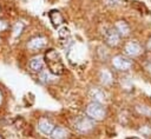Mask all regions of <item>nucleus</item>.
Here are the masks:
<instances>
[{"mask_svg": "<svg viewBox=\"0 0 151 139\" xmlns=\"http://www.w3.org/2000/svg\"><path fill=\"white\" fill-rule=\"evenodd\" d=\"M45 62L51 73H53L55 75H60L64 73V64H63L59 54L57 53V51H54L53 48H51L46 52Z\"/></svg>", "mask_w": 151, "mask_h": 139, "instance_id": "obj_1", "label": "nucleus"}, {"mask_svg": "<svg viewBox=\"0 0 151 139\" xmlns=\"http://www.w3.org/2000/svg\"><path fill=\"white\" fill-rule=\"evenodd\" d=\"M86 114L93 120H103L106 117L105 107L99 102H91L86 108Z\"/></svg>", "mask_w": 151, "mask_h": 139, "instance_id": "obj_2", "label": "nucleus"}, {"mask_svg": "<svg viewBox=\"0 0 151 139\" xmlns=\"http://www.w3.org/2000/svg\"><path fill=\"white\" fill-rule=\"evenodd\" d=\"M94 126L93 119L90 117H78L74 121V128L80 133H87L90 132Z\"/></svg>", "mask_w": 151, "mask_h": 139, "instance_id": "obj_3", "label": "nucleus"}, {"mask_svg": "<svg viewBox=\"0 0 151 139\" xmlns=\"http://www.w3.org/2000/svg\"><path fill=\"white\" fill-rule=\"evenodd\" d=\"M112 65L118 71H129L132 67V61L123 55H116L112 59Z\"/></svg>", "mask_w": 151, "mask_h": 139, "instance_id": "obj_4", "label": "nucleus"}, {"mask_svg": "<svg viewBox=\"0 0 151 139\" xmlns=\"http://www.w3.org/2000/svg\"><path fill=\"white\" fill-rule=\"evenodd\" d=\"M88 95L93 100V102L103 104V102L106 101V93L101 88H99V87H92L88 91Z\"/></svg>", "mask_w": 151, "mask_h": 139, "instance_id": "obj_5", "label": "nucleus"}, {"mask_svg": "<svg viewBox=\"0 0 151 139\" xmlns=\"http://www.w3.org/2000/svg\"><path fill=\"white\" fill-rule=\"evenodd\" d=\"M105 41H106V44L109 46L114 47V46H117L119 44L120 35L116 29L110 28V29H107V32H105Z\"/></svg>", "mask_w": 151, "mask_h": 139, "instance_id": "obj_6", "label": "nucleus"}, {"mask_svg": "<svg viewBox=\"0 0 151 139\" xmlns=\"http://www.w3.org/2000/svg\"><path fill=\"white\" fill-rule=\"evenodd\" d=\"M45 45H46V39L44 37H35V38H33L28 41L27 48L31 49L32 52H35V51L41 49Z\"/></svg>", "mask_w": 151, "mask_h": 139, "instance_id": "obj_7", "label": "nucleus"}, {"mask_svg": "<svg viewBox=\"0 0 151 139\" xmlns=\"http://www.w3.org/2000/svg\"><path fill=\"white\" fill-rule=\"evenodd\" d=\"M38 128L42 134H51L52 131L54 130V125L47 118H41L38 123Z\"/></svg>", "mask_w": 151, "mask_h": 139, "instance_id": "obj_8", "label": "nucleus"}, {"mask_svg": "<svg viewBox=\"0 0 151 139\" xmlns=\"http://www.w3.org/2000/svg\"><path fill=\"white\" fill-rule=\"evenodd\" d=\"M124 51L127 55L130 57H136V55H139L140 52H142V47L137 44V42H133V41H130L125 45L124 47Z\"/></svg>", "mask_w": 151, "mask_h": 139, "instance_id": "obj_9", "label": "nucleus"}, {"mask_svg": "<svg viewBox=\"0 0 151 139\" xmlns=\"http://www.w3.org/2000/svg\"><path fill=\"white\" fill-rule=\"evenodd\" d=\"M48 16H50L51 22H52L53 26H55V27H58V26H60L61 24H64V16H63V14H61L59 11H55V9L51 11V12L48 13Z\"/></svg>", "mask_w": 151, "mask_h": 139, "instance_id": "obj_10", "label": "nucleus"}, {"mask_svg": "<svg viewBox=\"0 0 151 139\" xmlns=\"http://www.w3.org/2000/svg\"><path fill=\"white\" fill-rule=\"evenodd\" d=\"M116 31L119 33L120 37H126L130 34V26L127 25L126 21L119 20L116 22Z\"/></svg>", "mask_w": 151, "mask_h": 139, "instance_id": "obj_11", "label": "nucleus"}, {"mask_svg": "<svg viewBox=\"0 0 151 139\" xmlns=\"http://www.w3.org/2000/svg\"><path fill=\"white\" fill-rule=\"evenodd\" d=\"M42 66H44L42 57H34L29 61V67L33 72H40L42 70Z\"/></svg>", "mask_w": 151, "mask_h": 139, "instance_id": "obj_12", "label": "nucleus"}, {"mask_svg": "<svg viewBox=\"0 0 151 139\" xmlns=\"http://www.w3.org/2000/svg\"><path fill=\"white\" fill-rule=\"evenodd\" d=\"M55 77L53 73H51L48 70H41L39 72V80L44 84H50L52 81H54Z\"/></svg>", "mask_w": 151, "mask_h": 139, "instance_id": "obj_13", "label": "nucleus"}, {"mask_svg": "<svg viewBox=\"0 0 151 139\" xmlns=\"http://www.w3.org/2000/svg\"><path fill=\"white\" fill-rule=\"evenodd\" d=\"M99 78H100V81H101L104 85H110V84L113 82V75H112V73H111L107 68L101 70Z\"/></svg>", "mask_w": 151, "mask_h": 139, "instance_id": "obj_14", "label": "nucleus"}, {"mask_svg": "<svg viewBox=\"0 0 151 139\" xmlns=\"http://www.w3.org/2000/svg\"><path fill=\"white\" fill-rule=\"evenodd\" d=\"M52 139H66L67 137V131L63 127H54V130L51 133Z\"/></svg>", "mask_w": 151, "mask_h": 139, "instance_id": "obj_15", "label": "nucleus"}, {"mask_svg": "<svg viewBox=\"0 0 151 139\" xmlns=\"http://www.w3.org/2000/svg\"><path fill=\"white\" fill-rule=\"evenodd\" d=\"M22 29H24V25L21 22H17L14 25V27H13V35L14 37H19L21 34Z\"/></svg>", "mask_w": 151, "mask_h": 139, "instance_id": "obj_16", "label": "nucleus"}, {"mask_svg": "<svg viewBox=\"0 0 151 139\" xmlns=\"http://www.w3.org/2000/svg\"><path fill=\"white\" fill-rule=\"evenodd\" d=\"M58 34H59V37H60V38H66V37H68V35H70L68 28H66V27L60 28V29H59V32H58Z\"/></svg>", "mask_w": 151, "mask_h": 139, "instance_id": "obj_17", "label": "nucleus"}, {"mask_svg": "<svg viewBox=\"0 0 151 139\" xmlns=\"http://www.w3.org/2000/svg\"><path fill=\"white\" fill-rule=\"evenodd\" d=\"M7 27H8L7 22H6L5 20H0V32H2V31H5V29H7Z\"/></svg>", "mask_w": 151, "mask_h": 139, "instance_id": "obj_18", "label": "nucleus"}, {"mask_svg": "<svg viewBox=\"0 0 151 139\" xmlns=\"http://www.w3.org/2000/svg\"><path fill=\"white\" fill-rule=\"evenodd\" d=\"M105 2L107 6H117L119 1L118 0H105Z\"/></svg>", "mask_w": 151, "mask_h": 139, "instance_id": "obj_19", "label": "nucleus"}, {"mask_svg": "<svg viewBox=\"0 0 151 139\" xmlns=\"http://www.w3.org/2000/svg\"><path fill=\"white\" fill-rule=\"evenodd\" d=\"M2 100H4V98H2V93H1V91H0V105L2 104Z\"/></svg>", "mask_w": 151, "mask_h": 139, "instance_id": "obj_20", "label": "nucleus"}, {"mask_svg": "<svg viewBox=\"0 0 151 139\" xmlns=\"http://www.w3.org/2000/svg\"><path fill=\"white\" fill-rule=\"evenodd\" d=\"M147 48L151 51V40H150V41H149V44H147Z\"/></svg>", "mask_w": 151, "mask_h": 139, "instance_id": "obj_21", "label": "nucleus"}, {"mask_svg": "<svg viewBox=\"0 0 151 139\" xmlns=\"http://www.w3.org/2000/svg\"><path fill=\"white\" fill-rule=\"evenodd\" d=\"M0 139H5V138H4V135H2V134H0Z\"/></svg>", "mask_w": 151, "mask_h": 139, "instance_id": "obj_22", "label": "nucleus"}, {"mask_svg": "<svg viewBox=\"0 0 151 139\" xmlns=\"http://www.w3.org/2000/svg\"><path fill=\"white\" fill-rule=\"evenodd\" d=\"M129 139H139V138H136V137H134V138H129Z\"/></svg>", "mask_w": 151, "mask_h": 139, "instance_id": "obj_23", "label": "nucleus"}]
</instances>
